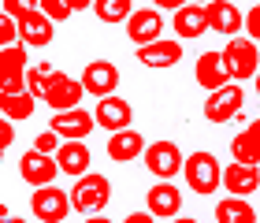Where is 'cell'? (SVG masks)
<instances>
[{
  "mask_svg": "<svg viewBox=\"0 0 260 223\" xmlns=\"http://www.w3.org/2000/svg\"><path fill=\"white\" fill-rule=\"evenodd\" d=\"M108 201H112V179H108V175H101V171L78 175L75 186H71V205H75V212H82V216L104 212Z\"/></svg>",
  "mask_w": 260,
  "mask_h": 223,
  "instance_id": "cell-2",
  "label": "cell"
},
{
  "mask_svg": "<svg viewBox=\"0 0 260 223\" xmlns=\"http://www.w3.org/2000/svg\"><path fill=\"white\" fill-rule=\"evenodd\" d=\"M182 4H190V0H152V8H156V11H171V15H175Z\"/></svg>",
  "mask_w": 260,
  "mask_h": 223,
  "instance_id": "cell-34",
  "label": "cell"
},
{
  "mask_svg": "<svg viewBox=\"0 0 260 223\" xmlns=\"http://www.w3.org/2000/svg\"><path fill=\"white\" fill-rule=\"evenodd\" d=\"M193 75H197V82H201V89H208V93H212V89H223V86L231 82L227 67H223V52H201Z\"/></svg>",
  "mask_w": 260,
  "mask_h": 223,
  "instance_id": "cell-22",
  "label": "cell"
},
{
  "mask_svg": "<svg viewBox=\"0 0 260 223\" xmlns=\"http://www.w3.org/2000/svg\"><path fill=\"white\" fill-rule=\"evenodd\" d=\"M0 164H4V152H0Z\"/></svg>",
  "mask_w": 260,
  "mask_h": 223,
  "instance_id": "cell-43",
  "label": "cell"
},
{
  "mask_svg": "<svg viewBox=\"0 0 260 223\" xmlns=\"http://www.w3.org/2000/svg\"><path fill=\"white\" fill-rule=\"evenodd\" d=\"M123 223H156V216H152V212H130Z\"/></svg>",
  "mask_w": 260,
  "mask_h": 223,
  "instance_id": "cell-35",
  "label": "cell"
},
{
  "mask_svg": "<svg viewBox=\"0 0 260 223\" xmlns=\"http://www.w3.org/2000/svg\"><path fill=\"white\" fill-rule=\"evenodd\" d=\"M0 223H26V219H22V216H11L8 205H0Z\"/></svg>",
  "mask_w": 260,
  "mask_h": 223,
  "instance_id": "cell-36",
  "label": "cell"
},
{
  "mask_svg": "<svg viewBox=\"0 0 260 223\" xmlns=\"http://www.w3.org/2000/svg\"><path fill=\"white\" fill-rule=\"evenodd\" d=\"M223 52V67H227V75H231V82H249V78H256V71H260V45L256 41H249V38H231L227 41V49H219Z\"/></svg>",
  "mask_w": 260,
  "mask_h": 223,
  "instance_id": "cell-3",
  "label": "cell"
},
{
  "mask_svg": "<svg viewBox=\"0 0 260 223\" xmlns=\"http://www.w3.org/2000/svg\"><path fill=\"white\" fill-rule=\"evenodd\" d=\"M0 112L4 119L11 123H26L34 112H38V97L30 89H11V93H0Z\"/></svg>",
  "mask_w": 260,
  "mask_h": 223,
  "instance_id": "cell-23",
  "label": "cell"
},
{
  "mask_svg": "<svg viewBox=\"0 0 260 223\" xmlns=\"http://www.w3.org/2000/svg\"><path fill=\"white\" fill-rule=\"evenodd\" d=\"M216 223H256V208L249 205V197H223L216 201Z\"/></svg>",
  "mask_w": 260,
  "mask_h": 223,
  "instance_id": "cell-24",
  "label": "cell"
},
{
  "mask_svg": "<svg viewBox=\"0 0 260 223\" xmlns=\"http://www.w3.org/2000/svg\"><path fill=\"white\" fill-rule=\"evenodd\" d=\"M26 11H38V0H4V15L22 19Z\"/></svg>",
  "mask_w": 260,
  "mask_h": 223,
  "instance_id": "cell-31",
  "label": "cell"
},
{
  "mask_svg": "<svg viewBox=\"0 0 260 223\" xmlns=\"http://www.w3.org/2000/svg\"><path fill=\"white\" fill-rule=\"evenodd\" d=\"M145 212L156 219H175L182 216V190L175 186V179H156V186H149L145 194Z\"/></svg>",
  "mask_w": 260,
  "mask_h": 223,
  "instance_id": "cell-8",
  "label": "cell"
},
{
  "mask_svg": "<svg viewBox=\"0 0 260 223\" xmlns=\"http://www.w3.org/2000/svg\"><path fill=\"white\" fill-rule=\"evenodd\" d=\"M242 108H245V89L238 86V82H227L223 89H212L208 93L201 115H205L208 123H231V119H238V115H242Z\"/></svg>",
  "mask_w": 260,
  "mask_h": 223,
  "instance_id": "cell-5",
  "label": "cell"
},
{
  "mask_svg": "<svg viewBox=\"0 0 260 223\" xmlns=\"http://www.w3.org/2000/svg\"><path fill=\"white\" fill-rule=\"evenodd\" d=\"M145 138H141V131H119V134H108V156L115 164H130V160H138V156H145Z\"/></svg>",
  "mask_w": 260,
  "mask_h": 223,
  "instance_id": "cell-20",
  "label": "cell"
},
{
  "mask_svg": "<svg viewBox=\"0 0 260 223\" xmlns=\"http://www.w3.org/2000/svg\"><path fill=\"white\" fill-rule=\"evenodd\" d=\"M245 131H249V134H253V138H256V142H260V119H253V123H249V126H245Z\"/></svg>",
  "mask_w": 260,
  "mask_h": 223,
  "instance_id": "cell-39",
  "label": "cell"
},
{
  "mask_svg": "<svg viewBox=\"0 0 260 223\" xmlns=\"http://www.w3.org/2000/svg\"><path fill=\"white\" fill-rule=\"evenodd\" d=\"M67 4L75 8V11H86V8H93V0H67Z\"/></svg>",
  "mask_w": 260,
  "mask_h": 223,
  "instance_id": "cell-37",
  "label": "cell"
},
{
  "mask_svg": "<svg viewBox=\"0 0 260 223\" xmlns=\"http://www.w3.org/2000/svg\"><path fill=\"white\" fill-rule=\"evenodd\" d=\"M205 19H208V30L223 34L227 41L245 30V11H238L231 0H212V4H205Z\"/></svg>",
  "mask_w": 260,
  "mask_h": 223,
  "instance_id": "cell-14",
  "label": "cell"
},
{
  "mask_svg": "<svg viewBox=\"0 0 260 223\" xmlns=\"http://www.w3.org/2000/svg\"><path fill=\"white\" fill-rule=\"evenodd\" d=\"M141 67H152V71H164V67H175L182 60V41L179 38H160L152 45H141L134 52Z\"/></svg>",
  "mask_w": 260,
  "mask_h": 223,
  "instance_id": "cell-17",
  "label": "cell"
},
{
  "mask_svg": "<svg viewBox=\"0 0 260 223\" xmlns=\"http://www.w3.org/2000/svg\"><path fill=\"white\" fill-rule=\"evenodd\" d=\"M19 175L22 182H30L34 190L38 186H52L56 175H60V164H56V156H49V152H38V149H26L19 160Z\"/></svg>",
  "mask_w": 260,
  "mask_h": 223,
  "instance_id": "cell-13",
  "label": "cell"
},
{
  "mask_svg": "<svg viewBox=\"0 0 260 223\" xmlns=\"http://www.w3.org/2000/svg\"><path fill=\"white\" fill-rule=\"evenodd\" d=\"M256 97H260V71H256Z\"/></svg>",
  "mask_w": 260,
  "mask_h": 223,
  "instance_id": "cell-42",
  "label": "cell"
},
{
  "mask_svg": "<svg viewBox=\"0 0 260 223\" xmlns=\"http://www.w3.org/2000/svg\"><path fill=\"white\" fill-rule=\"evenodd\" d=\"M56 164H60V175H86L89 164H93V152L86 142H63L60 149H56Z\"/></svg>",
  "mask_w": 260,
  "mask_h": 223,
  "instance_id": "cell-21",
  "label": "cell"
},
{
  "mask_svg": "<svg viewBox=\"0 0 260 223\" xmlns=\"http://www.w3.org/2000/svg\"><path fill=\"white\" fill-rule=\"evenodd\" d=\"M8 45H19V22L0 11V49H8Z\"/></svg>",
  "mask_w": 260,
  "mask_h": 223,
  "instance_id": "cell-30",
  "label": "cell"
},
{
  "mask_svg": "<svg viewBox=\"0 0 260 223\" xmlns=\"http://www.w3.org/2000/svg\"><path fill=\"white\" fill-rule=\"evenodd\" d=\"M182 164H186V152L175 142H149L145 145V168L156 175V179H175V175H182Z\"/></svg>",
  "mask_w": 260,
  "mask_h": 223,
  "instance_id": "cell-6",
  "label": "cell"
},
{
  "mask_svg": "<svg viewBox=\"0 0 260 223\" xmlns=\"http://www.w3.org/2000/svg\"><path fill=\"white\" fill-rule=\"evenodd\" d=\"M82 97H86L82 78H71L63 71H56L52 82H49V93H45V104L52 112H71V108H82Z\"/></svg>",
  "mask_w": 260,
  "mask_h": 223,
  "instance_id": "cell-12",
  "label": "cell"
},
{
  "mask_svg": "<svg viewBox=\"0 0 260 223\" xmlns=\"http://www.w3.org/2000/svg\"><path fill=\"white\" fill-rule=\"evenodd\" d=\"M123 26H126V38L134 41V49L152 45V41L164 38V11H156V8H134Z\"/></svg>",
  "mask_w": 260,
  "mask_h": 223,
  "instance_id": "cell-7",
  "label": "cell"
},
{
  "mask_svg": "<svg viewBox=\"0 0 260 223\" xmlns=\"http://www.w3.org/2000/svg\"><path fill=\"white\" fill-rule=\"evenodd\" d=\"M171 223H201V219H193V216H175Z\"/></svg>",
  "mask_w": 260,
  "mask_h": 223,
  "instance_id": "cell-40",
  "label": "cell"
},
{
  "mask_svg": "<svg viewBox=\"0 0 260 223\" xmlns=\"http://www.w3.org/2000/svg\"><path fill=\"white\" fill-rule=\"evenodd\" d=\"M38 11L49 15L52 22H67L71 15H75V8H71L67 0H38Z\"/></svg>",
  "mask_w": 260,
  "mask_h": 223,
  "instance_id": "cell-28",
  "label": "cell"
},
{
  "mask_svg": "<svg viewBox=\"0 0 260 223\" xmlns=\"http://www.w3.org/2000/svg\"><path fill=\"white\" fill-rule=\"evenodd\" d=\"M245 38L260 45V4H253L249 11H245Z\"/></svg>",
  "mask_w": 260,
  "mask_h": 223,
  "instance_id": "cell-32",
  "label": "cell"
},
{
  "mask_svg": "<svg viewBox=\"0 0 260 223\" xmlns=\"http://www.w3.org/2000/svg\"><path fill=\"white\" fill-rule=\"evenodd\" d=\"M26 67H30L26 45H8V49H0V93L26 89Z\"/></svg>",
  "mask_w": 260,
  "mask_h": 223,
  "instance_id": "cell-10",
  "label": "cell"
},
{
  "mask_svg": "<svg viewBox=\"0 0 260 223\" xmlns=\"http://www.w3.org/2000/svg\"><path fill=\"white\" fill-rule=\"evenodd\" d=\"M86 223H115V219L104 216V212H97V216H86Z\"/></svg>",
  "mask_w": 260,
  "mask_h": 223,
  "instance_id": "cell-38",
  "label": "cell"
},
{
  "mask_svg": "<svg viewBox=\"0 0 260 223\" xmlns=\"http://www.w3.org/2000/svg\"><path fill=\"white\" fill-rule=\"evenodd\" d=\"M182 179H186V186H190L193 194L216 197L219 186H223V164L216 160V152L197 149V152H190L186 164H182Z\"/></svg>",
  "mask_w": 260,
  "mask_h": 223,
  "instance_id": "cell-1",
  "label": "cell"
},
{
  "mask_svg": "<svg viewBox=\"0 0 260 223\" xmlns=\"http://www.w3.org/2000/svg\"><path fill=\"white\" fill-rule=\"evenodd\" d=\"M60 145H63V138L56 134V131H49V126L34 138V149H38V152H49V156H56V149H60Z\"/></svg>",
  "mask_w": 260,
  "mask_h": 223,
  "instance_id": "cell-29",
  "label": "cell"
},
{
  "mask_svg": "<svg viewBox=\"0 0 260 223\" xmlns=\"http://www.w3.org/2000/svg\"><path fill=\"white\" fill-rule=\"evenodd\" d=\"M49 131H56L63 142H86V138L97 131V119L86 108H71V112H52Z\"/></svg>",
  "mask_w": 260,
  "mask_h": 223,
  "instance_id": "cell-9",
  "label": "cell"
},
{
  "mask_svg": "<svg viewBox=\"0 0 260 223\" xmlns=\"http://www.w3.org/2000/svg\"><path fill=\"white\" fill-rule=\"evenodd\" d=\"M231 160L238 164H249V168H260V142L249 131H238L231 138Z\"/></svg>",
  "mask_w": 260,
  "mask_h": 223,
  "instance_id": "cell-25",
  "label": "cell"
},
{
  "mask_svg": "<svg viewBox=\"0 0 260 223\" xmlns=\"http://www.w3.org/2000/svg\"><path fill=\"white\" fill-rule=\"evenodd\" d=\"M130 11H134V0H93V15L101 22H126Z\"/></svg>",
  "mask_w": 260,
  "mask_h": 223,
  "instance_id": "cell-26",
  "label": "cell"
},
{
  "mask_svg": "<svg viewBox=\"0 0 260 223\" xmlns=\"http://www.w3.org/2000/svg\"><path fill=\"white\" fill-rule=\"evenodd\" d=\"M52 75H56V67H52V63H30V67H26V89H30L38 101H45Z\"/></svg>",
  "mask_w": 260,
  "mask_h": 223,
  "instance_id": "cell-27",
  "label": "cell"
},
{
  "mask_svg": "<svg viewBox=\"0 0 260 223\" xmlns=\"http://www.w3.org/2000/svg\"><path fill=\"white\" fill-rule=\"evenodd\" d=\"M190 4H201V8H205V4H212V0H190Z\"/></svg>",
  "mask_w": 260,
  "mask_h": 223,
  "instance_id": "cell-41",
  "label": "cell"
},
{
  "mask_svg": "<svg viewBox=\"0 0 260 223\" xmlns=\"http://www.w3.org/2000/svg\"><path fill=\"white\" fill-rule=\"evenodd\" d=\"M93 119H97L101 131H108V134H119V131H130L134 126V108H130V101L123 97H101L97 101V108H93Z\"/></svg>",
  "mask_w": 260,
  "mask_h": 223,
  "instance_id": "cell-11",
  "label": "cell"
},
{
  "mask_svg": "<svg viewBox=\"0 0 260 223\" xmlns=\"http://www.w3.org/2000/svg\"><path fill=\"white\" fill-rule=\"evenodd\" d=\"M30 212L38 216L41 223H63L71 212H75V205H71V190H60V186H38V190L30 194Z\"/></svg>",
  "mask_w": 260,
  "mask_h": 223,
  "instance_id": "cell-4",
  "label": "cell"
},
{
  "mask_svg": "<svg viewBox=\"0 0 260 223\" xmlns=\"http://www.w3.org/2000/svg\"><path fill=\"white\" fill-rule=\"evenodd\" d=\"M11 142H15V123L0 115V152H8V149H11Z\"/></svg>",
  "mask_w": 260,
  "mask_h": 223,
  "instance_id": "cell-33",
  "label": "cell"
},
{
  "mask_svg": "<svg viewBox=\"0 0 260 223\" xmlns=\"http://www.w3.org/2000/svg\"><path fill=\"white\" fill-rule=\"evenodd\" d=\"M223 190H227L231 197H253L260 190V168L231 160L227 168H223Z\"/></svg>",
  "mask_w": 260,
  "mask_h": 223,
  "instance_id": "cell-18",
  "label": "cell"
},
{
  "mask_svg": "<svg viewBox=\"0 0 260 223\" xmlns=\"http://www.w3.org/2000/svg\"><path fill=\"white\" fill-rule=\"evenodd\" d=\"M82 86H86V93H93V97H112L115 86H119V67H115L112 60H89L86 71H82Z\"/></svg>",
  "mask_w": 260,
  "mask_h": 223,
  "instance_id": "cell-16",
  "label": "cell"
},
{
  "mask_svg": "<svg viewBox=\"0 0 260 223\" xmlns=\"http://www.w3.org/2000/svg\"><path fill=\"white\" fill-rule=\"evenodd\" d=\"M15 22H19V45H26V49H49L56 38V22L41 11H26Z\"/></svg>",
  "mask_w": 260,
  "mask_h": 223,
  "instance_id": "cell-15",
  "label": "cell"
},
{
  "mask_svg": "<svg viewBox=\"0 0 260 223\" xmlns=\"http://www.w3.org/2000/svg\"><path fill=\"white\" fill-rule=\"evenodd\" d=\"M171 30H175V38H179V41H193V38H201V34L208 30L205 8H201V4H182V8L171 15Z\"/></svg>",
  "mask_w": 260,
  "mask_h": 223,
  "instance_id": "cell-19",
  "label": "cell"
}]
</instances>
